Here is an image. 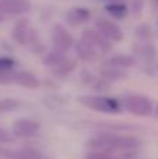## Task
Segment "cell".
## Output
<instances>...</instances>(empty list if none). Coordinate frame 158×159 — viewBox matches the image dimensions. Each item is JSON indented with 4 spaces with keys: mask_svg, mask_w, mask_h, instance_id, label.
Listing matches in <instances>:
<instances>
[{
    "mask_svg": "<svg viewBox=\"0 0 158 159\" xmlns=\"http://www.w3.org/2000/svg\"><path fill=\"white\" fill-rule=\"evenodd\" d=\"M157 2H158V0H157Z\"/></svg>",
    "mask_w": 158,
    "mask_h": 159,
    "instance_id": "obj_27",
    "label": "cell"
},
{
    "mask_svg": "<svg viewBox=\"0 0 158 159\" xmlns=\"http://www.w3.org/2000/svg\"><path fill=\"white\" fill-rule=\"evenodd\" d=\"M83 41L88 42L90 45H91L92 48H95V49L98 50V52H109V49H111V45H109V41H106L105 38H104L102 35H100V34L97 32V31H91V30H86L83 34Z\"/></svg>",
    "mask_w": 158,
    "mask_h": 159,
    "instance_id": "obj_10",
    "label": "cell"
},
{
    "mask_svg": "<svg viewBox=\"0 0 158 159\" xmlns=\"http://www.w3.org/2000/svg\"><path fill=\"white\" fill-rule=\"evenodd\" d=\"M120 103L126 112L139 117H147L153 115L154 110V102L148 96L142 95V93H129L122 99Z\"/></svg>",
    "mask_w": 158,
    "mask_h": 159,
    "instance_id": "obj_3",
    "label": "cell"
},
{
    "mask_svg": "<svg viewBox=\"0 0 158 159\" xmlns=\"http://www.w3.org/2000/svg\"><path fill=\"white\" fill-rule=\"evenodd\" d=\"M41 123L35 119L21 117L17 119L11 126V133L17 138H32L36 137L41 131Z\"/></svg>",
    "mask_w": 158,
    "mask_h": 159,
    "instance_id": "obj_4",
    "label": "cell"
},
{
    "mask_svg": "<svg viewBox=\"0 0 158 159\" xmlns=\"http://www.w3.org/2000/svg\"><path fill=\"white\" fill-rule=\"evenodd\" d=\"M11 70H16L14 59L7 57V56H2L0 57V71H11Z\"/></svg>",
    "mask_w": 158,
    "mask_h": 159,
    "instance_id": "obj_20",
    "label": "cell"
},
{
    "mask_svg": "<svg viewBox=\"0 0 158 159\" xmlns=\"http://www.w3.org/2000/svg\"><path fill=\"white\" fill-rule=\"evenodd\" d=\"M78 103L90 110H94L98 113H105V115H116L122 110V103L118 99L111 98L106 95H83L77 99Z\"/></svg>",
    "mask_w": 158,
    "mask_h": 159,
    "instance_id": "obj_2",
    "label": "cell"
},
{
    "mask_svg": "<svg viewBox=\"0 0 158 159\" xmlns=\"http://www.w3.org/2000/svg\"><path fill=\"white\" fill-rule=\"evenodd\" d=\"M21 106V102L13 98H0V113L14 112Z\"/></svg>",
    "mask_w": 158,
    "mask_h": 159,
    "instance_id": "obj_18",
    "label": "cell"
},
{
    "mask_svg": "<svg viewBox=\"0 0 158 159\" xmlns=\"http://www.w3.org/2000/svg\"><path fill=\"white\" fill-rule=\"evenodd\" d=\"M3 152H4V148H2V147H0V158L3 157Z\"/></svg>",
    "mask_w": 158,
    "mask_h": 159,
    "instance_id": "obj_24",
    "label": "cell"
},
{
    "mask_svg": "<svg viewBox=\"0 0 158 159\" xmlns=\"http://www.w3.org/2000/svg\"><path fill=\"white\" fill-rule=\"evenodd\" d=\"M52 42L55 45V49H59L62 52H66L74 45L72 34L63 27V25H55L52 28Z\"/></svg>",
    "mask_w": 158,
    "mask_h": 159,
    "instance_id": "obj_6",
    "label": "cell"
},
{
    "mask_svg": "<svg viewBox=\"0 0 158 159\" xmlns=\"http://www.w3.org/2000/svg\"><path fill=\"white\" fill-rule=\"evenodd\" d=\"M106 13L112 17L114 20H122L128 16L129 13V7L122 2V0H118V2H111L106 4L105 7Z\"/></svg>",
    "mask_w": 158,
    "mask_h": 159,
    "instance_id": "obj_12",
    "label": "cell"
},
{
    "mask_svg": "<svg viewBox=\"0 0 158 159\" xmlns=\"http://www.w3.org/2000/svg\"><path fill=\"white\" fill-rule=\"evenodd\" d=\"M13 36L18 43H21V45L28 43L31 39V32H30V27H28L27 22H24V21L18 22L13 31Z\"/></svg>",
    "mask_w": 158,
    "mask_h": 159,
    "instance_id": "obj_14",
    "label": "cell"
},
{
    "mask_svg": "<svg viewBox=\"0 0 158 159\" xmlns=\"http://www.w3.org/2000/svg\"><path fill=\"white\" fill-rule=\"evenodd\" d=\"M142 141L134 135L119 134V133H104V134L90 140V151H134L140 148Z\"/></svg>",
    "mask_w": 158,
    "mask_h": 159,
    "instance_id": "obj_1",
    "label": "cell"
},
{
    "mask_svg": "<svg viewBox=\"0 0 158 159\" xmlns=\"http://www.w3.org/2000/svg\"><path fill=\"white\" fill-rule=\"evenodd\" d=\"M2 21H3V13L0 11V22H2Z\"/></svg>",
    "mask_w": 158,
    "mask_h": 159,
    "instance_id": "obj_25",
    "label": "cell"
},
{
    "mask_svg": "<svg viewBox=\"0 0 158 159\" xmlns=\"http://www.w3.org/2000/svg\"><path fill=\"white\" fill-rule=\"evenodd\" d=\"M31 8L30 0H0V11L8 16H21Z\"/></svg>",
    "mask_w": 158,
    "mask_h": 159,
    "instance_id": "obj_8",
    "label": "cell"
},
{
    "mask_svg": "<svg viewBox=\"0 0 158 159\" xmlns=\"http://www.w3.org/2000/svg\"><path fill=\"white\" fill-rule=\"evenodd\" d=\"M109 2H118V0H109Z\"/></svg>",
    "mask_w": 158,
    "mask_h": 159,
    "instance_id": "obj_26",
    "label": "cell"
},
{
    "mask_svg": "<svg viewBox=\"0 0 158 159\" xmlns=\"http://www.w3.org/2000/svg\"><path fill=\"white\" fill-rule=\"evenodd\" d=\"M84 159H118L114 155H111L109 152H104V151H90L86 155Z\"/></svg>",
    "mask_w": 158,
    "mask_h": 159,
    "instance_id": "obj_21",
    "label": "cell"
},
{
    "mask_svg": "<svg viewBox=\"0 0 158 159\" xmlns=\"http://www.w3.org/2000/svg\"><path fill=\"white\" fill-rule=\"evenodd\" d=\"M134 64V57L129 55H116V56H112L111 59L105 61V66L106 67H114V69H129Z\"/></svg>",
    "mask_w": 158,
    "mask_h": 159,
    "instance_id": "obj_13",
    "label": "cell"
},
{
    "mask_svg": "<svg viewBox=\"0 0 158 159\" xmlns=\"http://www.w3.org/2000/svg\"><path fill=\"white\" fill-rule=\"evenodd\" d=\"M95 31L111 42H119L123 38V32L119 25L106 18H100L95 22Z\"/></svg>",
    "mask_w": 158,
    "mask_h": 159,
    "instance_id": "obj_5",
    "label": "cell"
},
{
    "mask_svg": "<svg viewBox=\"0 0 158 159\" xmlns=\"http://www.w3.org/2000/svg\"><path fill=\"white\" fill-rule=\"evenodd\" d=\"M91 14L87 8H73L69 14H67V20L72 24L77 25V24H83V22L88 21Z\"/></svg>",
    "mask_w": 158,
    "mask_h": 159,
    "instance_id": "obj_15",
    "label": "cell"
},
{
    "mask_svg": "<svg viewBox=\"0 0 158 159\" xmlns=\"http://www.w3.org/2000/svg\"><path fill=\"white\" fill-rule=\"evenodd\" d=\"M74 49L78 59L83 61H95L98 59V56H100V52L95 48H92L88 42L83 41V39L74 45Z\"/></svg>",
    "mask_w": 158,
    "mask_h": 159,
    "instance_id": "obj_11",
    "label": "cell"
},
{
    "mask_svg": "<svg viewBox=\"0 0 158 159\" xmlns=\"http://www.w3.org/2000/svg\"><path fill=\"white\" fill-rule=\"evenodd\" d=\"M11 140H13V135H11L7 130H4L2 126H0V145H2V144L11 143Z\"/></svg>",
    "mask_w": 158,
    "mask_h": 159,
    "instance_id": "obj_22",
    "label": "cell"
},
{
    "mask_svg": "<svg viewBox=\"0 0 158 159\" xmlns=\"http://www.w3.org/2000/svg\"><path fill=\"white\" fill-rule=\"evenodd\" d=\"M11 84H16L18 87L28 88V89H35L41 85L39 78L36 77L34 73L31 71H17L14 70L13 78H11Z\"/></svg>",
    "mask_w": 158,
    "mask_h": 159,
    "instance_id": "obj_9",
    "label": "cell"
},
{
    "mask_svg": "<svg viewBox=\"0 0 158 159\" xmlns=\"http://www.w3.org/2000/svg\"><path fill=\"white\" fill-rule=\"evenodd\" d=\"M102 77L105 80H108V81H118V80L123 78L125 77V74H123L122 71H120L119 69H114V67H106L105 70H104L102 73Z\"/></svg>",
    "mask_w": 158,
    "mask_h": 159,
    "instance_id": "obj_19",
    "label": "cell"
},
{
    "mask_svg": "<svg viewBox=\"0 0 158 159\" xmlns=\"http://www.w3.org/2000/svg\"><path fill=\"white\" fill-rule=\"evenodd\" d=\"M3 159H48V157L36 148H16V149H4Z\"/></svg>",
    "mask_w": 158,
    "mask_h": 159,
    "instance_id": "obj_7",
    "label": "cell"
},
{
    "mask_svg": "<svg viewBox=\"0 0 158 159\" xmlns=\"http://www.w3.org/2000/svg\"><path fill=\"white\" fill-rule=\"evenodd\" d=\"M64 57H66L64 52H62V50H59V49H53L52 52H49L44 57V64L50 66V67H56Z\"/></svg>",
    "mask_w": 158,
    "mask_h": 159,
    "instance_id": "obj_17",
    "label": "cell"
},
{
    "mask_svg": "<svg viewBox=\"0 0 158 159\" xmlns=\"http://www.w3.org/2000/svg\"><path fill=\"white\" fill-rule=\"evenodd\" d=\"M153 113L156 115V117L158 119V103H157V105H154V110H153Z\"/></svg>",
    "mask_w": 158,
    "mask_h": 159,
    "instance_id": "obj_23",
    "label": "cell"
},
{
    "mask_svg": "<svg viewBox=\"0 0 158 159\" xmlns=\"http://www.w3.org/2000/svg\"><path fill=\"white\" fill-rule=\"evenodd\" d=\"M53 69H55L56 75H59V77H66V75H69L70 73L76 69V60L64 57L63 60H62L56 67H53Z\"/></svg>",
    "mask_w": 158,
    "mask_h": 159,
    "instance_id": "obj_16",
    "label": "cell"
}]
</instances>
